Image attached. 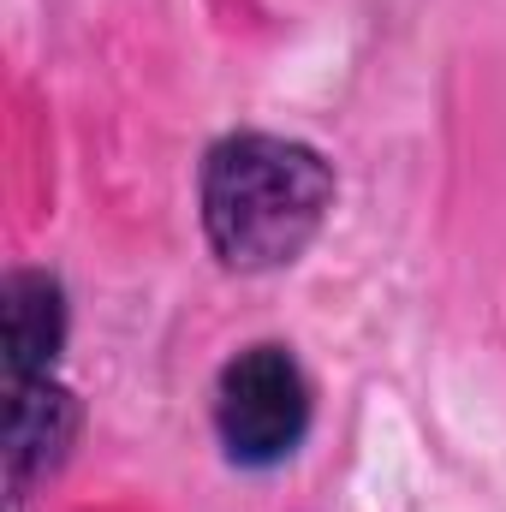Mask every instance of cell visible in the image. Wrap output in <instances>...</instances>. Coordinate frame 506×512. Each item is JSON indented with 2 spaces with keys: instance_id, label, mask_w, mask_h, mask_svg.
I'll return each instance as SVG.
<instances>
[{
  "instance_id": "7a4b0ae2",
  "label": "cell",
  "mask_w": 506,
  "mask_h": 512,
  "mask_svg": "<svg viewBox=\"0 0 506 512\" xmlns=\"http://www.w3.org/2000/svg\"><path fill=\"white\" fill-rule=\"evenodd\" d=\"M209 417H215V441L227 447L233 465H245V471L286 465V459L304 447L310 423H316L310 370L298 364L292 346L256 340V346L233 352V358L221 364Z\"/></svg>"
},
{
  "instance_id": "277c9868",
  "label": "cell",
  "mask_w": 506,
  "mask_h": 512,
  "mask_svg": "<svg viewBox=\"0 0 506 512\" xmlns=\"http://www.w3.org/2000/svg\"><path fill=\"white\" fill-rule=\"evenodd\" d=\"M72 310L66 286L48 268H12L0 286V340H6V382L54 376V358L66 346Z\"/></svg>"
},
{
  "instance_id": "6da1fadb",
  "label": "cell",
  "mask_w": 506,
  "mask_h": 512,
  "mask_svg": "<svg viewBox=\"0 0 506 512\" xmlns=\"http://www.w3.org/2000/svg\"><path fill=\"white\" fill-rule=\"evenodd\" d=\"M340 197L334 161L286 131H227L197 173L203 239L239 274H268L310 251Z\"/></svg>"
},
{
  "instance_id": "3957f363",
  "label": "cell",
  "mask_w": 506,
  "mask_h": 512,
  "mask_svg": "<svg viewBox=\"0 0 506 512\" xmlns=\"http://www.w3.org/2000/svg\"><path fill=\"white\" fill-rule=\"evenodd\" d=\"M84 429V405L60 376H30L6 382V483L12 501H30L36 483H48Z\"/></svg>"
}]
</instances>
